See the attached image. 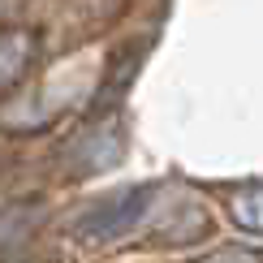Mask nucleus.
<instances>
[{
	"label": "nucleus",
	"mask_w": 263,
	"mask_h": 263,
	"mask_svg": "<svg viewBox=\"0 0 263 263\" xmlns=\"http://www.w3.org/2000/svg\"><path fill=\"white\" fill-rule=\"evenodd\" d=\"M160 190L156 185H125L117 194H104L100 203H91L86 212L73 220V233L82 242H117V237L134 233V229L156 212Z\"/></svg>",
	"instance_id": "obj_1"
},
{
	"label": "nucleus",
	"mask_w": 263,
	"mask_h": 263,
	"mask_svg": "<svg viewBox=\"0 0 263 263\" xmlns=\"http://www.w3.org/2000/svg\"><path fill=\"white\" fill-rule=\"evenodd\" d=\"M121 156H125V129H121V121L91 125L78 142H73V151H69L73 173H82V177H91V173H108L112 164H121Z\"/></svg>",
	"instance_id": "obj_2"
},
{
	"label": "nucleus",
	"mask_w": 263,
	"mask_h": 263,
	"mask_svg": "<svg viewBox=\"0 0 263 263\" xmlns=\"http://www.w3.org/2000/svg\"><path fill=\"white\" fill-rule=\"evenodd\" d=\"M151 233L160 242H194L207 233V212L194 199H168L160 212V220L151 224Z\"/></svg>",
	"instance_id": "obj_3"
},
{
	"label": "nucleus",
	"mask_w": 263,
	"mask_h": 263,
	"mask_svg": "<svg viewBox=\"0 0 263 263\" xmlns=\"http://www.w3.org/2000/svg\"><path fill=\"white\" fill-rule=\"evenodd\" d=\"M35 52H39V39L30 30H0V91L26 78V69L35 65Z\"/></svg>",
	"instance_id": "obj_4"
},
{
	"label": "nucleus",
	"mask_w": 263,
	"mask_h": 263,
	"mask_svg": "<svg viewBox=\"0 0 263 263\" xmlns=\"http://www.w3.org/2000/svg\"><path fill=\"white\" fill-rule=\"evenodd\" d=\"M142 48L147 43H134V48H125V52H117L112 57V65H108V78H104V86H100V100H95V112H104V108H112L117 104V95L129 86V78L138 73V57H142Z\"/></svg>",
	"instance_id": "obj_5"
},
{
	"label": "nucleus",
	"mask_w": 263,
	"mask_h": 263,
	"mask_svg": "<svg viewBox=\"0 0 263 263\" xmlns=\"http://www.w3.org/2000/svg\"><path fill=\"white\" fill-rule=\"evenodd\" d=\"M229 216H233L246 233H259L263 237V181L237 185V190L229 194Z\"/></svg>",
	"instance_id": "obj_6"
},
{
	"label": "nucleus",
	"mask_w": 263,
	"mask_h": 263,
	"mask_svg": "<svg viewBox=\"0 0 263 263\" xmlns=\"http://www.w3.org/2000/svg\"><path fill=\"white\" fill-rule=\"evenodd\" d=\"M203 263H263V250H255V246H224V250H216V255L203 259Z\"/></svg>",
	"instance_id": "obj_7"
},
{
	"label": "nucleus",
	"mask_w": 263,
	"mask_h": 263,
	"mask_svg": "<svg viewBox=\"0 0 263 263\" xmlns=\"http://www.w3.org/2000/svg\"><path fill=\"white\" fill-rule=\"evenodd\" d=\"M17 263H30V259H17Z\"/></svg>",
	"instance_id": "obj_8"
}]
</instances>
